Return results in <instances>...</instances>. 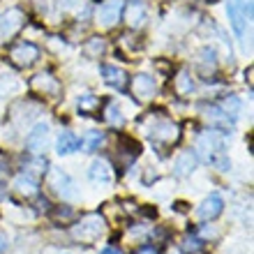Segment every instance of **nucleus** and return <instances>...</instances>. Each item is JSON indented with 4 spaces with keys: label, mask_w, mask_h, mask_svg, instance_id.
<instances>
[{
    "label": "nucleus",
    "mask_w": 254,
    "mask_h": 254,
    "mask_svg": "<svg viewBox=\"0 0 254 254\" xmlns=\"http://www.w3.org/2000/svg\"><path fill=\"white\" fill-rule=\"evenodd\" d=\"M199 148L206 153L208 162H213L220 171H229L231 162L224 157V139L220 132H206L199 136Z\"/></svg>",
    "instance_id": "obj_1"
},
{
    "label": "nucleus",
    "mask_w": 254,
    "mask_h": 254,
    "mask_svg": "<svg viewBox=\"0 0 254 254\" xmlns=\"http://www.w3.org/2000/svg\"><path fill=\"white\" fill-rule=\"evenodd\" d=\"M102 234H104V220H102L100 215H88L79 224L72 227V238H76L81 243H93Z\"/></svg>",
    "instance_id": "obj_2"
},
{
    "label": "nucleus",
    "mask_w": 254,
    "mask_h": 254,
    "mask_svg": "<svg viewBox=\"0 0 254 254\" xmlns=\"http://www.w3.org/2000/svg\"><path fill=\"white\" fill-rule=\"evenodd\" d=\"M49 188L54 190L58 196H63V199H69V196H74V183L72 178H69V174L67 171H63V169L54 167L51 171H49Z\"/></svg>",
    "instance_id": "obj_3"
},
{
    "label": "nucleus",
    "mask_w": 254,
    "mask_h": 254,
    "mask_svg": "<svg viewBox=\"0 0 254 254\" xmlns=\"http://www.w3.org/2000/svg\"><path fill=\"white\" fill-rule=\"evenodd\" d=\"M88 178L97 188H111L114 185V169L107 160H95L88 169Z\"/></svg>",
    "instance_id": "obj_4"
},
{
    "label": "nucleus",
    "mask_w": 254,
    "mask_h": 254,
    "mask_svg": "<svg viewBox=\"0 0 254 254\" xmlns=\"http://www.w3.org/2000/svg\"><path fill=\"white\" fill-rule=\"evenodd\" d=\"M47 139H49V125L47 123H37V125L28 132L26 136V148L33 155H40L47 148Z\"/></svg>",
    "instance_id": "obj_5"
},
{
    "label": "nucleus",
    "mask_w": 254,
    "mask_h": 254,
    "mask_svg": "<svg viewBox=\"0 0 254 254\" xmlns=\"http://www.w3.org/2000/svg\"><path fill=\"white\" fill-rule=\"evenodd\" d=\"M37 58H40V49L30 44V42H21L12 49V61L19 67H30Z\"/></svg>",
    "instance_id": "obj_6"
},
{
    "label": "nucleus",
    "mask_w": 254,
    "mask_h": 254,
    "mask_svg": "<svg viewBox=\"0 0 254 254\" xmlns=\"http://www.w3.org/2000/svg\"><path fill=\"white\" fill-rule=\"evenodd\" d=\"M222 210H224V199H222L220 194H210V196L203 199L196 215H199L201 220H215L217 215H222Z\"/></svg>",
    "instance_id": "obj_7"
},
{
    "label": "nucleus",
    "mask_w": 254,
    "mask_h": 254,
    "mask_svg": "<svg viewBox=\"0 0 254 254\" xmlns=\"http://www.w3.org/2000/svg\"><path fill=\"white\" fill-rule=\"evenodd\" d=\"M123 16H125V21L132 28L141 26V23L146 21V16H148L146 2H143V0H129V2L125 5V12H123Z\"/></svg>",
    "instance_id": "obj_8"
},
{
    "label": "nucleus",
    "mask_w": 254,
    "mask_h": 254,
    "mask_svg": "<svg viewBox=\"0 0 254 254\" xmlns=\"http://www.w3.org/2000/svg\"><path fill=\"white\" fill-rule=\"evenodd\" d=\"M121 12H123L121 0H109V2L100 5V9H97V19H100L102 26H114L116 21L121 19Z\"/></svg>",
    "instance_id": "obj_9"
},
{
    "label": "nucleus",
    "mask_w": 254,
    "mask_h": 254,
    "mask_svg": "<svg viewBox=\"0 0 254 254\" xmlns=\"http://www.w3.org/2000/svg\"><path fill=\"white\" fill-rule=\"evenodd\" d=\"M196 164H199L196 153H194V150H183L174 162V174L181 176V178H185V176H190L194 169H196Z\"/></svg>",
    "instance_id": "obj_10"
},
{
    "label": "nucleus",
    "mask_w": 254,
    "mask_h": 254,
    "mask_svg": "<svg viewBox=\"0 0 254 254\" xmlns=\"http://www.w3.org/2000/svg\"><path fill=\"white\" fill-rule=\"evenodd\" d=\"M21 19H23V14H21L19 9H12V12H7L5 16H0V40L12 37L21 28Z\"/></svg>",
    "instance_id": "obj_11"
},
{
    "label": "nucleus",
    "mask_w": 254,
    "mask_h": 254,
    "mask_svg": "<svg viewBox=\"0 0 254 254\" xmlns=\"http://www.w3.org/2000/svg\"><path fill=\"white\" fill-rule=\"evenodd\" d=\"M178 139V125L169 121H162L153 127V141H162V143H174Z\"/></svg>",
    "instance_id": "obj_12"
},
{
    "label": "nucleus",
    "mask_w": 254,
    "mask_h": 254,
    "mask_svg": "<svg viewBox=\"0 0 254 254\" xmlns=\"http://www.w3.org/2000/svg\"><path fill=\"white\" fill-rule=\"evenodd\" d=\"M81 143H83V141H81L76 134L61 132V136H58V141H56V150H58V155H72L81 148Z\"/></svg>",
    "instance_id": "obj_13"
},
{
    "label": "nucleus",
    "mask_w": 254,
    "mask_h": 254,
    "mask_svg": "<svg viewBox=\"0 0 254 254\" xmlns=\"http://www.w3.org/2000/svg\"><path fill=\"white\" fill-rule=\"evenodd\" d=\"M102 74H104V81H107L109 86L118 88V90L125 88L127 74L123 72V69H118V67H114V65H102Z\"/></svg>",
    "instance_id": "obj_14"
},
{
    "label": "nucleus",
    "mask_w": 254,
    "mask_h": 254,
    "mask_svg": "<svg viewBox=\"0 0 254 254\" xmlns=\"http://www.w3.org/2000/svg\"><path fill=\"white\" fill-rule=\"evenodd\" d=\"M134 93L139 95L141 100H148V97L155 93V79L153 76H148V74L134 76Z\"/></svg>",
    "instance_id": "obj_15"
},
{
    "label": "nucleus",
    "mask_w": 254,
    "mask_h": 254,
    "mask_svg": "<svg viewBox=\"0 0 254 254\" xmlns=\"http://www.w3.org/2000/svg\"><path fill=\"white\" fill-rule=\"evenodd\" d=\"M14 188H16L19 194H26V196H35V194H37V183H35V178H30V176H26V174L16 178Z\"/></svg>",
    "instance_id": "obj_16"
},
{
    "label": "nucleus",
    "mask_w": 254,
    "mask_h": 254,
    "mask_svg": "<svg viewBox=\"0 0 254 254\" xmlns=\"http://www.w3.org/2000/svg\"><path fill=\"white\" fill-rule=\"evenodd\" d=\"M33 86L37 90H44V93H58V83H56L49 74H40V76H35Z\"/></svg>",
    "instance_id": "obj_17"
},
{
    "label": "nucleus",
    "mask_w": 254,
    "mask_h": 254,
    "mask_svg": "<svg viewBox=\"0 0 254 254\" xmlns=\"http://www.w3.org/2000/svg\"><path fill=\"white\" fill-rule=\"evenodd\" d=\"M107 121L111 123L114 127H118V125H123V123H125V118H123V114H121V109L116 107V104H109V107H107Z\"/></svg>",
    "instance_id": "obj_18"
},
{
    "label": "nucleus",
    "mask_w": 254,
    "mask_h": 254,
    "mask_svg": "<svg viewBox=\"0 0 254 254\" xmlns=\"http://www.w3.org/2000/svg\"><path fill=\"white\" fill-rule=\"evenodd\" d=\"M178 93L181 95H188V93H192V88H194V83H192V76H188V72H183L181 76H178Z\"/></svg>",
    "instance_id": "obj_19"
},
{
    "label": "nucleus",
    "mask_w": 254,
    "mask_h": 254,
    "mask_svg": "<svg viewBox=\"0 0 254 254\" xmlns=\"http://www.w3.org/2000/svg\"><path fill=\"white\" fill-rule=\"evenodd\" d=\"M102 141H104V134H102V132H90V134H88V141H86V148H88V150H95Z\"/></svg>",
    "instance_id": "obj_20"
},
{
    "label": "nucleus",
    "mask_w": 254,
    "mask_h": 254,
    "mask_svg": "<svg viewBox=\"0 0 254 254\" xmlns=\"http://www.w3.org/2000/svg\"><path fill=\"white\" fill-rule=\"evenodd\" d=\"M93 51L100 56L102 51H104V42H102V40H93L90 44H86V54H93Z\"/></svg>",
    "instance_id": "obj_21"
},
{
    "label": "nucleus",
    "mask_w": 254,
    "mask_h": 254,
    "mask_svg": "<svg viewBox=\"0 0 254 254\" xmlns=\"http://www.w3.org/2000/svg\"><path fill=\"white\" fill-rule=\"evenodd\" d=\"M185 250H188V252H199L201 241L199 238H188V241H185Z\"/></svg>",
    "instance_id": "obj_22"
},
{
    "label": "nucleus",
    "mask_w": 254,
    "mask_h": 254,
    "mask_svg": "<svg viewBox=\"0 0 254 254\" xmlns=\"http://www.w3.org/2000/svg\"><path fill=\"white\" fill-rule=\"evenodd\" d=\"M95 104H97V100H95V97H90V95H88V97H83V100H79V107L81 109H90V107H95Z\"/></svg>",
    "instance_id": "obj_23"
},
{
    "label": "nucleus",
    "mask_w": 254,
    "mask_h": 254,
    "mask_svg": "<svg viewBox=\"0 0 254 254\" xmlns=\"http://www.w3.org/2000/svg\"><path fill=\"white\" fill-rule=\"evenodd\" d=\"M7 171H9V169H7V160L0 155V176H7Z\"/></svg>",
    "instance_id": "obj_24"
},
{
    "label": "nucleus",
    "mask_w": 254,
    "mask_h": 254,
    "mask_svg": "<svg viewBox=\"0 0 254 254\" xmlns=\"http://www.w3.org/2000/svg\"><path fill=\"white\" fill-rule=\"evenodd\" d=\"M56 215H58V217H69V215H72V210H69V208H58V210H56Z\"/></svg>",
    "instance_id": "obj_25"
},
{
    "label": "nucleus",
    "mask_w": 254,
    "mask_h": 254,
    "mask_svg": "<svg viewBox=\"0 0 254 254\" xmlns=\"http://www.w3.org/2000/svg\"><path fill=\"white\" fill-rule=\"evenodd\" d=\"M102 254H123V252H121L118 248H114V245H109V248L102 250Z\"/></svg>",
    "instance_id": "obj_26"
},
{
    "label": "nucleus",
    "mask_w": 254,
    "mask_h": 254,
    "mask_svg": "<svg viewBox=\"0 0 254 254\" xmlns=\"http://www.w3.org/2000/svg\"><path fill=\"white\" fill-rule=\"evenodd\" d=\"M136 254H157V250L155 248H143V250H139Z\"/></svg>",
    "instance_id": "obj_27"
},
{
    "label": "nucleus",
    "mask_w": 254,
    "mask_h": 254,
    "mask_svg": "<svg viewBox=\"0 0 254 254\" xmlns=\"http://www.w3.org/2000/svg\"><path fill=\"white\" fill-rule=\"evenodd\" d=\"M76 2H79V0H65V2H61V5L69 9V7H74V5H76Z\"/></svg>",
    "instance_id": "obj_28"
},
{
    "label": "nucleus",
    "mask_w": 254,
    "mask_h": 254,
    "mask_svg": "<svg viewBox=\"0 0 254 254\" xmlns=\"http://www.w3.org/2000/svg\"><path fill=\"white\" fill-rule=\"evenodd\" d=\"M5 248H7V243H5V238H2V236H0V254L5 252Z\"/></svg>",
    "instance_id": "obj_29"
},
{
    "label": "nucleus",
    "mask_w": 254,
    "mask_h": 254,
    "mask_svg": "<svg viewBox=\"0 0 254 254\" xmlns=\"http://www.w3.org/2000/svg\"><path fill=\"white\" fill-rule=\"evenodd\" d=\"M2 196H5V190H2V185H0V199H2Z\"/></svg>",
    "instance_id": "obj_30"
}]
</instances>
